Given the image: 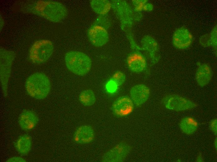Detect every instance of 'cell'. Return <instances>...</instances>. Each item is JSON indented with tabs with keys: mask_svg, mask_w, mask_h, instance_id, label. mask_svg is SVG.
I'll return each instance as SVG.
<instances>
[{
	"mask_svg": "<svg viewBox=\"0 0 217 162\" xmlns=\"http://www.w3.org/2000/svg\"><path fill=\"white\" fill-rule=\"evenodd\" d=\"M23 11L34 14L51 22H59L68 14L67 8L61 3L52 0H33L26 2L22 7Z\"/></svg>",
	"mask_w": 217,
	"mask_h": 162,
	"instance_id": "obj_1",
	"label": "cell"
},
{
	"mask_svg": "<svg viewBox=\"0 0 217 162\" xmlns=\"http://www.w3.org/2000/svg\"><path fill=\"white\" fill-rule=\"evenodd\" d=\"M25 87L30 96L36 99L43 100L49 94L51 84L46 75L43 73L36 72L31 74L27 78Z\"/></svg>",
	"mask_w": 217,
	"mask_h": 162,
	"instance_id": "obj_2",
	"label": "cell"
},
{
	"mask_svg": "<svg viewBox=\"0 0 217 162\" xmlns=\"http://www.w3.org/2000/svg\"><path fill=\"white\" fill-rule=\"evenodd\" d=\"M65 62L69 71L79 76H83L88 74L92 64V60L88 55L75 50L70 51L65 54Z\"/></svg>",
	"mask_w": 217,
	"mask_h": 162,
	"instance_id": "obj_3",
	"label": "cell"
},
{
	"mask_svg": "<svg viewBox=\"0 0 217 162\" xmlns=\"http://www.w3.org/2000/svg\"><path fill=\"white\" fill-rule=\"evenodd\" d=\"M54 50V45L51 41L47 39L38 40L31 46L28 52L29 58L33 63L43 64L49 60Z\"/></svg>",
	"mask_w": 217,
	"mask_h": 162,
	"instance_id": "obj_4",
	"label": "cell"
},
{
	"mask_svg": "<svg viewBox=\"0 0 217 162\" xmlns=\"http://www.w3.org/2000/svg\"><path fill=\"white\" fill-rule=\"evenodd\" d=\"M16 56L13 51L2 48L0 49V79L3 96L7 97L8 93V84L13 63Z\"/></svg>",
	"mask_w": 217,
	"mask_h": 162,
	"instance_id": "obj_5",
	"label": "cell"
},
{
	"mask_svg": "<svg viewBox=\"0 0 217 162\" xmlns=\"http://www.w3.org/2000/svg\"><path fill=\"white\" fill-rule=\"evenodd\" d=\"M162 102L166 109L176 112L191 110L197 106L196 103L192 100L176 94L166 95L163 99Z\"/></svg>",
	"mask_w": 217,
	"mask_h": 162,
	"instance_id": "obj_6",
	"label": "cell"
},
{
	"mask_svg": "<svg viewBox=\"0 0 217 162\" xmlns=\"http://www.w3.org/2000/svg\"><path fill=\"white\" fill-rule=\"evenodd\" d=\"M111 8L119 19L122 28L125 30L130 28L133 20V12L128 4L125 1L113 0Z\"/></svg>",
	"mask_w": 217,
	"mask_h": 162,
	"instance_id": "obj_7",
	"label": "cell"
},
{
	"mask_svg": "<svg viewBox=\"0 0 217 162\" xmlns=\"http://www.w3.org/2000/svg\"><path fill=\"white\" fill-rule=\"evenodd\" d=\"M132 150L131 146L125 141L118 143L105 152L101 158L104 162L124 161Z\"/></svg>",
	"mask_w": 217,
	"mask_h": 162,
	"instance_id": "obj_8",
	"label": "cell"
},
{
	"mask_svg": "<svg viewBox=\"0 0 217 162\" xmlns=\"http://www.w3.org/2000/svg\"><path fill=\"white\" fill-rule=\"evenodd\" d=\"M89 40L94 46L100 47L108 41L109 36L107 28L100 25L93 24L87 31Z\"/></svg>",
	"mask_w": 217,
	"mask_h": 162,
	"instance_id": "obj_9",
	"label": "cell"
},
{
	"mask_svg": "<svg viewBox=\"0 0 217 162\" xmlns=\"http://www.w3.org/2000/svg\"><path fill=\"white\" fill-rule=\"evenodd\" d=\"M193 41V35L190 31L185 27L178 28L172 35V45L178 50L187 49L191 46Z\"/></svg>",
	"mask_w": 217,
	"mask_h": 162,
	"instance_id": "obj_10",
	"label": "cell"
},
{
	"mask_svg": "<svg viewBox=\"0 0 217 162\" xmlns=\"http://www.w3.org/2000/svg\"><path fill=\"white\" fill-rule=\"evenodd\" d=\"M134 103L130 98L122 96L113 102L111 109L113 114L118 117H123L131 114L134 109Z\"/></svg>",
	"mask_w": 217,
	"mask_h": 162,
	"instance_id": "obj_11",
	"label": "cell"
},
{
	"mask_svg": "<svg viewBox=\"0 0 217 162\" xmlns=\"http://www.w3.org/2000/svg\"><path fill=\"white\" fill-rule=\"evenodd\" d=\"M39 121L38 117L34 111L30 109H24L20 114L18 122L22 130L29 131L36 127Z\"/></svg>",
	"mask_w": 217,
	"mask_h": 162,
	"instance_id": "obj_12",
	"label": "cell"
},
{
	"mask_svg": "<svg viewBox=\"0 0 217 162\" xmlns=\"http://www.w3.org/2000/svg\"><path fill=\"white\" fill-rule=\"evenodd\" d=\"M95 134L93 128L89 125H84L78 126L73 135V141L80 144L90 143L94 140Z\"/></svg>",
	"mask_w": 217,
	"mask_h": 162,
	"instance_id": "obj_13",
	"label": "cell"
},
{
	"mask_svg": "<svg viewBox=\"0 0 217 162\" xmlns=\"http://www.w3.org/2000/svg\"><path fill=\"white\" fill-rule=\"evenodd\" d=\"M150 94L149 88L145 85L139 84L132 87L130 91V98L134 104L140 106L149 99Z\"/></svg>",
	"mask_w": 217,
	"mask_h": 162,
	"instance_id": "obj_14",
	"label": "cell"
},
{
	"mask_svg": "<svg viewBox=\"0 0 217 162\" xmlns=\"http://www.w3.org/2000/svg\"><path fill=\"white\" fill-rule=\"evenodd\" d=\"M127 62L130 70L134 73H140L144 71L147 67L145 57L138 51L130 53L128 56Z\"/></svg>",
	"mask_w": 217,
	"mask_h": 162,
	"instance_id": "obj_15",
	"label": "cell"
},
{
	"mask_svg": "<svg viewBox=\"0 0 217 162\" xmlns=\"http://www.w3.org/2000/svg\"><path fill=\"white\" fill-rule=\"evenodd\" d=\"M141 43L142 49L147 52L153 64L157 63L159 59V47L156 40L151 36H145L142 39Z\"/></svg>",
	"mask_w": 217,
	"mask_h": 162,
	"instance_id": "obj_16",
	"label": "cell"
},
{
	"mask_svg": "<svg viewBox=\"0 0 217 162\" xmlns=\"http://www.w3.org/2000/svg\"><path fill=\"white\" fill-rule=\"evenodd\" d=\"M212 76L211 68L208 64H200L196 70L195 78L199 86L203 87L206 86L210 82Z\"/></svg>",
	"mask_w": 217,
	"mask_h": 162,
	"instance_id": "obj_17",
	"label": "cell"
},
{
	"mask_svg": "<svg viewBox=\"0 0 217 162\" xmlns=\"http://www.w3.org/2000/svg\"><path fill=\"white\" fill-rule=\"evenodd\" d=\"M14 148L21 155L25 156L30 151L32 146V140L28 134H23L20 136L14 143Z\"/></svg>",
	"mask_w": 217,
	"mask_h": 162,
	"instance_id": "obj_18",
	"label": "cell"
},
{
	"mask_svg": "<svg viewBox=\"0 0 217 162\" xmlns=\"http://www.w3.org/2000/svg\"><path fill=\"white\" fill-rule=\"evenodd\" d=\"M199 123L195 118L187 116L183 118L180 121L179 126L181 131L187 135H191L197 130Z\"/></svg>",
	"mask_w": 217,
	"mask_h": 162,
	"instance_id": "obj_19",
	"label": "cell"
},
{
	"mask_svg": "<svg viewBox=\"0 0 217 162\" xmlns=\"http://www.w3.org/2000/svg\"><path fill=\"white\" fill-rule=\"evenodd\" d=\"M94 11L100 15H104L111 8V2L105 0H92L90 2Z\"/></svg>",
	"mask_w": 217,
	"mask_h": 162,
	"instance_id": "obj_20",
	"label": "cell"
},
{
	"mask_svg": "<svg viewBox=\"0 0 217 162\" xmlns=\"http://www.w3.org/2000/svg\"><path fill=\"white\" fill-rule=\"evenodd\" d=\"M79 100L83 106L89 107L94 104L96 101V98L92 90L86 89L83 90L80 93Z\"/></svg>",
	"mask_w": 217,
	"mask_h": 162,
	"instance_id": "obj_21",
	"label": "cell"
},
{
	"mask_svg": "<svg viewBox=\"0 0 217 162\" xmlns=\"http://www.w3.org/2000/svg\"><path fill=\"white\" fill-rule=\"evenodd\" d=\"M126 79V76L122 72L118 71L114 73L111 79V81L113 82L117 87L123 84Z\"/></svg>",
	"mask_w": 217,
	"mask_h": 162,
	"instance_id": "obj_22",
	"label": "cell"
},
{
	"mask_svg": "<svg viewBox=\"0 0 217 162\" xmlns=\"http://www.w3.org/2000/svg\"><path fill=\"white\" fill-rule=\"evenodd\" d=\"M217 25H215L209 33L211 42V47L216 51L217 46Z\"/></svg>",
	"mask_w": 217,
	"mask_h": 162,
	"instance_id": "obj_23",
	"label": "cell"
},
{
	"mask_svg": "<svg viewBox=\"0 0 217 162\" xmlns=\"http://www.w3.org/2000/svg\"><path fill=\"white\" fill-rule=\"evenodd\" d=\"M200 45L203 47H211V43L209 33L204 35L199 39Z\"/></svg>",
	"mask_w": 217,
	"mask_h": 162,
	"instance_id": "obj_24",
	"label": "cell"
},
{
	"mask_svg": "<svg viewBox=\"0 0 217 162\" xmlns=\"http://www.w3.org/2000/svg\"><path fill=\"white\" fill-rule=\"evenodd\" d=\"M147 2L146 0H134L132 1L134 9L137 12L143 10L144 5Z\"/></svg>",
	"mask_w": 217,
	"mask_h": 162,
	"instance_id": "obj_25",
	"label": "cell"
},
{
	"mask_svg": "<svg viewBox=\"0 0 217 162\" xmlns=\"http://www.w3.org/2000/svg\"><path fill=\"white\" fill-rule=\"evenodd\" d=\"M210 128L215 135L217 134V119L216 118L211 120L209 123Z\"/></svg>",
	"mask_w": 217,
	"mask_h": 162,
	"instance_id": "obj_26",
	"label": "cell"
},
{
	"mask_svg": "<svg viewBox=\"0 0 217 162\" xmlns=\"http://www.w3.org/2000/svg\"><path fill=\"white\" fill-rule=\"evenodd\" d=\"M26 160L20 156H14L11 157L6 160L8 162H25Z\"/></svg>",
	"mask_w": 217,
	"mask_h": 162,
	"instance_id": "obj_27",
	"label": "cell"
},
{
	"mask_svg": "<svg viewBox=\"0 0 217 162\" xmlns=\"http://www.w3.org/2000/svg\"><path fill=\"white\" fill-rule=\"evenodd\" d=\"M203 158L200 154H199L196 158V161L197 162L203 161Z\"/></svg>",
	"mask_w": 217,
	"mask_h": 162,
	"instance_id": "obj_28",
	"label": "cell"
},
{
	"mask_svg": "<svg viewBox=\"0 0 217 162\" xmlns=\"http://www.w3.org/2000/svg\"><path fill=\"white\" fill-rule=\"evenodd\" d=\"M4 24V20L2 17L0 16V30L3 28Z\"/></svg>",
	"mask_w": 217,
	"mask_h": 162,
	"instance_id": "obj_29",
	"label": "cell"
},
{
	"mask_svg": "<svg viewBox=\"0 0 217 162\" xmlns=\"http://www.w3.org/2000/svg\"><path fill=\"white\" fill-rule=\"evenodd\" d=\"M214 146L215 149L217 150V138H215L214 142Z\"/></svg>",
	"mask_w": 217,
	"mask_h": 162,
	"instance_id": "obj_30",
	"label": "cell"
}]
</instances>
